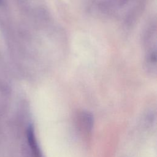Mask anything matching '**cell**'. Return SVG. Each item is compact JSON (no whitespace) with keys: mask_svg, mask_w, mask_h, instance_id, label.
<instances>
[{"mask_svg":"<svg viewBox=\"0 0 157 157\" xmlns=\"http://www.w3.org/2000/svg\"><path fill=\"white\" fill-rule=\"evenodd\" d=\"M156 31L155 20L148 25L143 37L144 66L145 71L151 76H156Z\"/></svg>","mask_w":157,"mask_h":157,"instance_id":"1","label":"cell"},{"mask_svg":"<svg viewBox=\"0 0 157 157\" xmlns=\"http://www.w3.org/2000/svg\"><path fill=\"white\" fill-rule=\"evenodd\" d=\"M132 0H91L93 8L107 15L126 14Z\"/></svg>","mask_w":157,"mask_h":157,"instance_id":"2","label":"cell"},{"mask_svg":"<svg viewBox=\"0 0 157 157\" xmlns=\"http://www.w3.org/2000/svg\"><path fill=\"white\" fill-rule=\"evenodd\" d=\"M26 135H27L28 142L32 151L33 152V153L37 157L40 156V151H39L37 140L35 137L34 128L32 126H29L28 127L26 131Z\"/></svg>","mask_w":157,"mask_h":157,"instance_id":"3","label":"cell"},{"mask_svg":"<svg viewBox=\"0 0 157 157\" xmlns=\"http://www.w3.org/2000/svg\"><path fill=\"white\" fill-rule=\"evenodd\" d=\"M82 115V118L84 126L85 127V129L89 131L91 129L93 126V117L89 113H83Z\"/></svg>","mask_w":157,"mask_h":157,"instance_id":"4","label":"cell"},{"mask_svg":"<svg viewBox=\"0 0 157 157\" xmlns=\"http://www.w3.org/2000/svg\"><path fill=\"white\" fill-rule=\"evenodd\" d=\"M0 2H1V0H0Z\"/></svg>","mask_w":157,"mask_h":157,"instance_id":"5","label":"cell"}]
</instances>
